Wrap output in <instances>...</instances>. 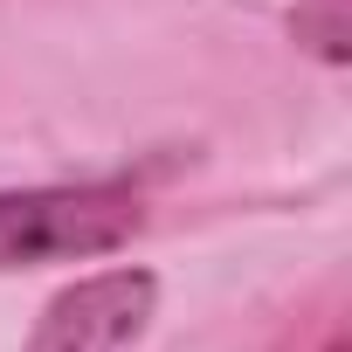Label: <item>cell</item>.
I'll use <instances>...</instances> for the list:
<instances>
[{"mask_svg":"<svg viewBox=\"0 0 352 352\" xmlns=\"http://www.w3.org/2000/svg\"><path fill=\"white\" fill-rule=\"evenodd\" d=\"M152 304H159L152 270H97V276L69 283L63 297H49L28 352H124L145 331Z\"/></svg>","mask_w":352,"mask_h":352,"instance_id":"2","label":"cell"},{"mask_svg":"<svg viewBox=\"0 0 352 352\" xmlns=\"http://www.w3.org/2000/svg\"><path fill=\"white\" fill-rule=\"evenodd\" d=\"M145 208L124 187H21L0 194V270H35V263H83L111 256L138 235Z\"/></svg>","mask_w":352,"mask_h":352,"instance_id":"1","label":"cell"},{"mask_svg":"<svg viewBox=\"0 0 352 352\" xmlns=\"http://www.w3.org/2000/svg\"><path fill=\"white\" fill-rule=\"evenodd\" d=\"M297 42H311L324 63H345V0H297Z\"/></svg>","mask_w":352,"mask_h":352,"instance_id":"3","label":"cell"}]
</instances>
